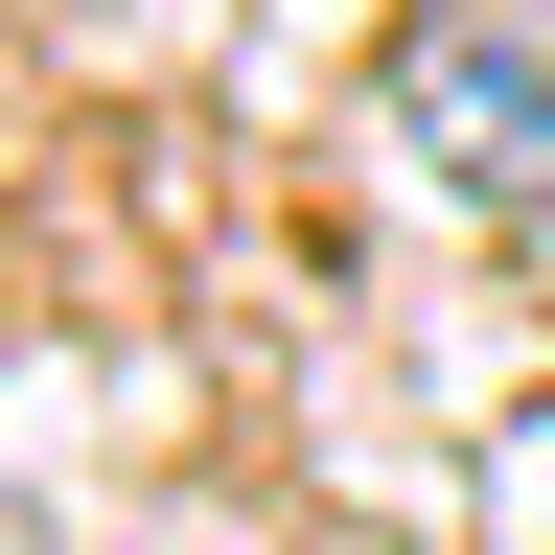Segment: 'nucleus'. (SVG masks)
I'll use <instances>...</instances> for the list:
<instances>
[{
	"mask_svg": "<svg viewBox=\"0 0 555 555\" xmlns=\"http://www.w3.org/2000/svg\"><path fill=\"white\" fill-rule=\"evenodd\" d=\"M393 139L463 208L555 232V0H416V24H393Z\"/></svg>",
	"mask_w": 555,
	"mask_h": 555,
	"instance_id": "nucleus-1",
	"label": "nucleus"
}]
</instances>
